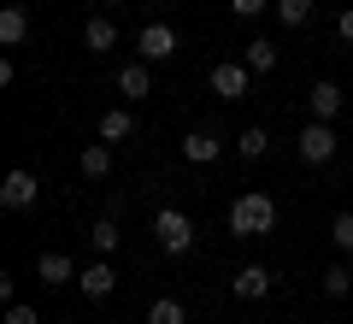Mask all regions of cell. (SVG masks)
I'll return each instance as SVG.
<instances>
[{
    "instance_id": "1",
    "label": "cell",
    "mask_w": 353,
    "mask_h": 324,
    "mask_svg": "<svg viewBox=\"0 0 353 324\" xmlns=\"http://www.w3.org/2000/svg\"><path fill=\"white\" fill-rule=\"evenodd\" d=\"M271 225H277V200L265 195V189L236 195V207H230V230L236 236H271Z\"/></svg>"
},
{
    "instance_id": "2",
    "label": "cell",
    "mask_w": 353,
    "mask_h": 324,
    "mask_svg": "<svg viewBox=\"0 0 353 324\" xmlns=\"http://www.w3.org/2000/svg\"><path fill=\"white\" fill-rule=\"evenodd\" d=\"M153 236H159L165 254H189L194 248V218H189V212H176V207H159V212H153Z\"/></svg>"
},
{
    "instance_id": "3",
    "label": "cell",
    "mask_w": 353,
    "mask_h": 324,
    "mask_svg": "<svg viewBox=\"0 0 353 324\" xmlns=\"http://www.w3.org/2000/svg\"><path fill=\"white\" fill-rule=\"evenodd\" d=\"M294 148H301V160H306V165H330V160H336V130L312 118V124L301 130V142H294Z\"/></svg>"
},
{
    "instance_id": "4",
    "label": "cell",
    "mask_w": 353,
    "mask_h": 324,
    "mask_svg": "<svg viewBox=\"0 0 353 324\" xmlns=\"http://www.w3.org/2000/svg\"><path fill=\"white\" fill-rule=\"evenodd\" d=\"M248 65H241V59H218L212 65V95H224V100H241V95H248Z\"/></svg>"
},
{
    "instance_id": "5",
    "label": "cell",
    "mask_w": 353,
    "mask_h": 324,
    "mask_svg": "<svg viewBox=\"0 0 353 324\" xmlns=\"http://www.w3.org/2000/svg\"><path fill=\"white\" fill-rule=\"evenodd\" d=\"M36 171H6V183H0V207H12V212H24V207H36Z\"/></svg>"
},
{
    "instance_id": "6",
    "label": "cell",
    "mask_w": 353,
    "mask_h": 324,
    "mask_svg": "<svg viewBox=\"0 0 353 324\" xmlns=\"http://www.w3.org/2000/svg\"><path fill=\"white\" fill-rule=\"evenodd\" d=\"M136 53H141V59H171V53H176V30L171 24H148L136 36Z\"/></svg>"
},
{
    "instance_id": "7",
    "label": "cell",
    "mask_w": 353,
    "mask_h": 324,
    "mask_svg": "<svg viewBox=\"0 0 353 324\" xmlns=\"http://www.w3.org/2000/svg\"><path fill=\"white\" fill-rule=\"evenodd\" d=\"M77 283H83V295H88V301H106V295L118 289V271L101 260V265H83V277H77Z\"/></svg>"
},
{
    "instance_id": "8",
    "label": "cell",
    "mask_w": 353,
    "mask_h": 324,
    "mask_svg": "<svg viewBox=\"0 0 353 324\" xmlns=\"http://www.w3.org/2000/svg\"><path fill=\"white\" fill-rule=\"evenodd\" d=\"M230 289H236L241 301H265V295H271V271H265V265H241Z\"/></svg>"
},
{
    "instance_id": "9",
    "label": "cell",
    "mask_w": 353,
    "mask_h": 324,
    "mask_svg": "<svg viewBox=\"0 0 353 324\" xmlns=\"http://www.w3.org/2000/svg\"><path fill=\"white\" fill-rule=\"evenodd\" d=\"M118 88H124L130 100H148V95H153V71H148V59H130L124 71H118Z\"/></svg>"
},
{
    "instance_id": "10",
    "label": "cell",
    "mask_w": 353,
    "mask_h": 324,
    "mask_svg": "<svg viewBox=\"0 0 353 324\" xmlns=\"http://www.w3.org/2000/svg\"><path fill=\"white\" fill-rule=\"evenodd\" d=\"M30 41V12L24 6H6L0 12V48H24Z\"/></svg>"
},
{
    "instance_id": "11",
    "label": "cell",
    "mask_w": 353,
    "mask_h": 324,
    "mask_svg": "<svg viewBox=\"0 0 353 324\" xmlns=\"http://www.w3.org/2000/svg\"><path fill=\"white\" fill-rule=\"evenodd\" d=\"M83 48L88 53H112L118 48V24H112V18H88V24H83Z\"/></svg>"
},
{
    "instance_id": "12",
    "label": "cell",
    "mask_w": 353,
    "mask_h": 324,
    "mask_svg": "<svg viewBox=\"0 0 353 324\" xmlns=\"http://www.w3.org/2000/svg\"><path fill=\"white\" fill-rule=\"evenodd\" d=\"M36 277H41V283H77V260H71V254H41Z\"/></svg>"
},
{
    "instance_id": "13",
    "label": "cell",
    "mask_w": 353,
    "mask_h": 324,
    "mask_svg": "<svg viewBox=\"0 0 353 324\" xmlns=\"http://www.w3.org/2000/svg\"><path fill=\"white\" fill-rule=\"evenodd\" d=\"M306 106H312V118H318V124H330V118L341 113V88H336V83H312Z\"/></svg>"
},
{
    "instance_id": "14",
    "label": "cell",
    "mask_w": 353,
    "mask_h": 324,
    "mask_svg": "<svg viewBox=\"0 0 353 324\" xmlns=\"http://www.w3.org/2000/svg\"><path fill=\"white\" fill-rule=\"evenodd\" d=\"M130 136H136V113L130 106H112L101 118V142H130Z\"/></svg>"
},
{
    "instance_id": "15",
    "label": "cell",
    "mask_w": 353,
    "mask_h": 324,
    "mask_svg": "<svg viewBox=\"0 0 353 324\" xmlns=\"http://www.w3.org/2000/svg\"><path fill=\"white\" fill-rule=\"evenodd\" d=\"M106 171H112V142H88V148H83V177H88V183H101Z\"/></svg>"
},
{
    "instance_id": "16",
    "label": "cell",
    "mask_w": 353,
    "mask_h": 324,
    "mask_svg": "<svg viewBox=\"0 0 353 324\" xmlns=\"http://www.w3.org/2000/svg\"><path fill=\"white\" fill-rule=\"evenodd\" d=\"M183 160L189 165H212L218 160V136H201V130H194V136L183 142Z\"/></svg>"
},
{
    "instance_id": "17",
    "label": "cell",
    "mask_w": 353,
    "mask_h": 324,
    "mask_svg": "<svg viewBox=\"0 0 353 324\" xmlns=\"http://www.w3.org/2000/svg\"><path fill=\"white\" fill-rule=\"evenodd\" d=\"M236 153H241V160H265V153H271V136H265L259 124L241 130V136H236Z\"/></svg>"
},
{
    "instance_id": "18",
    "label": "cell",
    "mask_w": 353,
    "mask_h": 324,
    "mask_svg": "<svg viewBox=\"0 0 353 324\" xmlns=\"http://www.w3.org/2000/svg\"><path fill=\"white\" fill-rule=\"evenodd\" d=\"M148 324H189V312H183V301H171V295H159L148 307Z\"/></svg>"
},
{
    "instance_id": "19",
    "label": "cell",
    "mask_w": 353,
    "mask_h": 324,
    "mask_svg": "<svg viewBox=\"0 0 353 324\" xmlns=\"http://www.w3.org/2000/svg\"><path fill=\"white\" fill-rule=\"evenodd\" d=\"M241 65H248V71H277V48H271V41H248Z\"/></svg>"
},
{
    "instance_id": "20",
    "label": "cell",
    "mask_w": 353,
    "mask_h": 324,
    "mask_svg": "<svg viewBox=\"0 0 353 324\" xmlns=\"http://www.w3.org/2000/svg\"><path fill=\"white\" fill-rule=\"evenodd\" d=\"M347 289H353V271H347V265H324V295L341 301Z\"/></svg>"
},
{
    "instance_id": "21",
    "label": "cell",
    "mask_w": 353,
    "mask_h": 324,
    "mask_svg": "<svg viewBox=\"0 0 353 324\" xmlns=\"http://www.w3.org/2000/svg\"><path fill=\"white\" fill-rule=\"evenodd\" d=\"M277 18H283L289 30H301L306 18H312V0H277Z\"/></svg>"
},
{
    "instance_id": "22",
    "label": "cell",
    "mask_w": 353,
    "mask_h": 324,
    "mask_svg": "<svg viewBox=\"0 0 353 324\" xmlns=\"http://www.w3.org/2000/svg\"><path fill=\"white\" fill-rule=\"evenodd\" d=\"M88 242H94V248H101V254H112V248H118V242H124V236H118V225H112V218H101V225L88 230Z\"/></svg>"
},
{
    "instance_id": "23",
    "label": "cell",
    "mask_w": 353,
    "mask_h": 324,
    "mask_svg": "<svg viewBox=\"0 0 353 324\" xmlns=\"http://www.w3.org/2000/svg\"><path fill=\"white\" fill-rule=\"evenodd\" d=\"M330 242L341 254H353V212H336V225H330Z\"/></svg>"
},
{
    "instance_id": "24",
    "label": "cell",
    "mask_w": 353,
    "mask_h": 324,
    "mask_svg": "<svg viewBox=\"0 0 353 324\" xmlns=\"http://www.w3.org/2000/svg\"><path fill=\"white\" fill-rule=\"evenodd\" d=\"M265 6H277V0H230V12H236V18H259Z\"/></svg>"
},
{
    "instance_id": "25",
    "label": "cell",
    "mask_w": 353,
    "mask_h": 324,
    "mask_svg": "<svg viewBox=\"0 0 353 324\" xmlns=\"http://www.w3.org/2000/svg\"><path fill=\"white\" fill-rule=\"evenodd\" d=\"M6 324H41V318H36V307H24V301H12V307H6Z\"/></svg>"
},
{
    "instance_id": "26",
    "label": "cell",
    "mask_w": 353,
    "mask_h": 324,
    "mask_svg": "<svg viewBox=\"0 0 353 324\" xmlns=\"http://www.w3.org/2000/svg\"><path fill=\"white\" fill-rule=\"evenodd\" d=\"M336 30H341V41H353V6H347V12L336 18Z\"/></svg>"
},
{
    "instance_id": "27",
    "label": "cell",
    "mask_w": 353,
    "mask_h": 324,
    "mask_svg": "<svg viewBox=\"0 0 353 324\" xmlns=\"http://www.w3.org/2000/svg\"><path fill=\"white\" fill-rule=\"evenodd\" d=\"M106 324H112V318H106Z\"/></svg>"
}]
</instances>
